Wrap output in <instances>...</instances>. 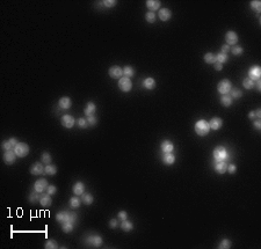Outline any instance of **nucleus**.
I'll list each match as a JSON object with an SVG mask.
<instances>
[{
  "mask_svg": "<svg viewBox=\"0 0 261 249\" xmlns=\"http://www.w3.org/2000/svg\"><path fill=\"white\" fill-rule=\"evenodd\" d=\"M97 111V105L94 104L93 102H88L86 107H85L84 113L86 116H89V115H94V113Z\"/></svg>",
  "mask_w": 261,
  "mask_h": 249,
  "instance_id": "obj_26",
  "label": "nucleus"
},
{
  "mask_svg": "<svg viewBox=\"0 0 261 249\" xmlns=\"http://www.w3.org/2000/svg\"><path fill=\"white\" fill-rule=\"evenodd\" d=\"M158 15H159L160 20L165 22V21H168L169 19L172 18V12H171L168 8H160Z\"/></svg>",
  "mask_w": 261,
  "mask_h": 249,
  "instance_id": "obj_21",
  "label": "nucleus"
},
{
  "mask_svg": "<svg viewBox=\"0 0 261 249\" xmlns=\"http://www.w3.org/2000/svg\"><path fill=\"white\" fill-rule=\"evenodd\" d=\"M13 151L15 152L16 157L25 158L28 155V153H29V146H28V144H26V143H18L16 146L14 147Z\"/></svg>",
  "mask_w": 261,
  "mask_h": 249,
  "instance_id": "obj_5",
  "label": "nucleus"
},
{
  "mask_svg": "<svg viewBox=\"0 0 261 249\" xmlns=\"http://www.w3.org/2000/svg\"><path fill=\"white\" fill-rule=\"evenodd\" d=\"M222 125H223V121H222V118L219 117H214L210 119V122H209V127H210V130H219L222 127Z\"/></svg>",
  "mask_w": 261,
  "mask_h": 249,
  "instance_id": "obj_17",
  "label": "nucleus"
},
{
  "mask_svg": "<svg viewBox=\"0 0 261 249\" xmlns=\"http://www.w3.org/2000/svg\"><path fill=\"white\" fill-rule=\"evenodd\" d=\"M230 51L233 53V56H240V55H243L244 49L241 48V47H239V45H235L233 48L231 49Z\"/></svg>",
  "mask_w": 261,
  "mask_h": 249,
  "instance_id": "obj_44",
  "label": "nucleus"
},
{
  "mask_svg": "<svg viewBox=\"0 0 261 249\" xmlns=\"http://www.w3.org/2000/svg\"><path fill=\"white\" fill-rule=\"evenodd\" d=\"M72 191H73V193H74L75 196H80V195H83L85 191V184L83 183V182H77V183H74V185H73V188H72Z\"/></svg>",
  "mask_w": 261,
  "mask_h": 249,
  "instance_id": "obj_22",
  "label": "nucleus"
},
{
  "mask_svg": "<svg viewBox=\"0 0 261 249\" xmlns=\"http://www.w3.org/2000/svg\"><path fill=\"white\" fill-rule=\"evenodd\" d=\"M123 74L124 77H127V78H133V74H135V70H133L131 66H124L123 67Z\"/></svg>",
  "mask_w": 261,
  "mask_h": 249,
  "instance_id": "obj_33",
  "label": "nucleus"
},
{
  "mask_svg": "<svg viewBox=\"0 0 261 249\" xmlns=\"http://www.w3.org/2000/svg\"><path fill=\"white\" fill-rule=\"evenodd\" d=\"M227 162H216L215 163V171L218 173V174H224L227 169Z\"/></svg>",
  "mask_w": 261,
  "mask_h": 249,
  "instance_id": "obj_25",
  "label": "nucleus"
},
{
  "mask_svg": "<svg viewBox=\"0 0 261 249\" xmlns=\"http://www.w3.org/2000/svg\"><path fill=\"white\" fill-rule=\"evenodd\" d=\"M119 88L124 93H128L131 91L133 88V82L131 80L127 77H122L121 79H119Z\"/></svg>",
  "mask_w": 261,
  "mask_h": 249,
  "instance_id": "obj_6",
  "label": "nucleus"
},
{
  "mask_svg": "<svg viewBox=\"0 0 261 249\" xmlns=\"http://www.w3.org/2000/svg\"><path fill=\"white\" fill-rule=\"evenodd\" d=\"M44 173L45 174L50 175V176H52V175H55L56 173H57V167L55 166V165L49 163V165H47V166L44 167Z\"/></svg>",
  "mask_w": 261,
  "mask_h": 249,
  "instance_id": "obj_30",
  "label": "nucleus"
},
{
  "mask_svg": "<svg viewBox=\"0 0 261 249\" xmlns=\"http://www.w3.org/2000/svg\"><path fill=\"white\" fill-rule=\"evenodd\" d=\"M121 228H122L124 232H130V231H133V225L131 221H129L128 219H127V220H123V221L121 223Z\"/></svg>",
  "mask_w": 261,
  "mask_h": 249,
  "instance_id": "obj_32",
  "label": "nucleus"
},
{
  "mask_svg": "<svg viewBox=\"0 0 261 249\" xmlns=\"http://www.w3.org/2000/svg\"><path fill=\"white\" fill-rule=\"evenodd\" d=\"M61 123H62V125L64 127H66V129H71V127H74L75 121L71 115H64V116H62Z\"/></svg>",
  "mask_w": 261,
  "mask_h": 249,
  "instance_id": "obj_13",
  "label": "nucleus"
},
{
  "mask_svg": "<svg viewBox=\"0 0 261 249\" xmlns=\"http://www.w3.org/2000/svg\"><path fill=\"white\" fill-rule=\"evenodd\" d=\"M40 196H41V193H38V192L35 191V190H33V191L30 192V195H29V202L33 203V204L40 202Z\"/></svg>",
  "mask_w": 261,
  "mask_h": 249,
  "instance_id": "obj_34",
  "label": "nucleus"
},
{
  "mask_svg": "<svg viewBox=\"0 0 261 249\" xmlns=\"http://www.w3.org/2000/svg\"><path fill=\"white\" fill-rule=\"evenodd\" d=\"M254 127H255L257 130H261V121L260 119H257V121L254 122Z\"/></svg>",
  "mask_w": 261,
  "mask_h": 249,
  "instance_id": "obj_53",
  "label": "nucleus"
},
{
  "mask_svg": "<svg viewBox=\"0 0 261 249\" xmlns=\"http://www.w3.org/2000/svg\"><path fill=\"white\" fill-rule=\"evenodd\" d=\"M101 4L103 5L105 7H107V8H111V7L116 6L117 1H116V0H103V1H101Z\"/></svg>",
  "mask_w": 261,
  "mask_h": 249,
  "instance_id": "obj_45",
  "label": "nucleus"
},
{
  "mask_svg": "<svg viewBox=\"0 0 261 249\" xmlns=\"http://www.w3.org/2000/svg\"><path fill=\"white\" fill-rule=\"evenodd\" d=\"M47 192H48L49 195H51V196H52V195H55V193L57 192V188H56L55 185H49L48 189H47Z\"/></svg>",
  "mask_w": 261,
  "mask_h": 249,
  "instance_id": "obj_50",
  "label": "nucleus"
},
{
  "mask_svg": "<svg viewBox=\"0 0 261 249\" xmlns=\"http://www.w3.org/2000/svg\"><path fill=\"white\" fill-rule=\"evenodd\" d=\"M19 141L16 140V138H9L8 140H5V141H2V149H5V151H13L14 147L16 146V144H18Z\"/></svg>",
  "mask_w": 261,
  "mask_h": 249,
  "instance_id": "obj_15",
  "label": "nucleus"
},
{
  "mask_svg": "<svg viewBox=\"0 0 261 249\" xmlns=\"http://www.w3.org/2000/svg\"><path fill=\"white\" fill-rule=\"evenodd\" d=\"M146 7L149 8V12H155V11H158L160 8V5L161 2L158 1V0H146Z\"/></svg>",
  "mask_w": 261,
  "mask_h": 249,
  "instance_id": "obj_20",
  "label": "nucleus"
},
{
  "mask_svg": "<svg viewBox=\"0 0 261 249\" xmlns=\"http://www.w3.org/2000/svg\"><path fill=\"white\" fill-rule=\"evenodd\" d=\"M230 50H231L230 45H227V44H224V45H222V48H221V52L226 53V55H227V52H229Z\"/></svg>",
  "mask_w": 261,
  "mask_h": 249,
  "instance_id": "obj_51",
  "label": "nucleus"
},
{
  "mask_svg": "<svg viewBox=\"0 0 261 249\" xmlns=\"http://www.w3.org/2000/svg\"><path fill=\"white\" fill-rule=\"evenodd\" d=\"M2 159H4V162L6 165H13L16 160V154L14 151H5Z\"/></svg>",
  "mask_w": 261,
  "mask_h": 249,
  "instance_id": "obj_12",
  "label": "nucleus"
},
{
  "mask_svg": "<svg viewBox=\"0 0 261 249\" xmlns=\"http://www.w3.org/2000/svg\"><path fill=\"white\" fill-rule=\"evenodd\" d=\"M155 19H157V15H155V12H147V13L145 14V20L149 22V23H155Z\"/></svg>",
  "mask_w": 261,
  "mask_h": 249,
  "instance_id": "obj_38",
  "label": "nucleus"
},
{
  "mask_svg": "<svg viewBox=\"0 0 261 249\" xmlns=\"http://www.w3.org/2000/svg\"><path fill=\"white\" fill-rule=\"evenodd\" d=\"M117 225H119L117 219H111L110 221H109V226H110V228H116L117 227Z\"/></svg>",
  "mask_w": 261,
  "mask_h": 249,
  "instance_id": "obj_52",
  "label": "nucleus"
},
{
  "mask_svg": "<svg viewBox=\"0 0 261 249\" xmlns=\"http://www.w3.org/2000/svg\"><path fill=\"white\" fill-rule=\"evenodd\" d=\"M243 86H244V88H246V89H251V88L254 87V81L251 80L250 78H245L243 80Z\"/></svg>",
  "mask_w": 261,
  "mask_h": 249,
  "instance_id": "obj_41",
  "label": "nucleus"
},
{
  "mask_svg": "<svg viewBox=\"0 0 261 249\" xmlns=\"http://www.w3.org/2000/svg\"><path fill=\"white\" fill-rule=\"evenodd\" d=\"M221 103L224 105V107H230L231 103H232V97H231V95H229V94H224V95H222Z\"/></svg>",
  "mask_w": 261,
  "mask_h": 249,
  "instance_id": "obj_31",
  "label": "nucleus"
},
{
  "mask_svg": "<svg viewBox=\"0 0 261 249\" xmlns=\"http://www.w3.org/2000/svg\"><path fill=\"white\" fill-rule=\"evenodd\" d=\"M227 59H229V57H227V55H226V53L219 52V53H217L216 55V61L221 63V64H225L226 61H227Z\"/></svg>",
  "mask_w": 261,
  "mask_h": 249,
  "instance_id": "obj_37",
  "label": "nucleus"
},
{
  "mask_svg": "<svg viewBox=\"0 0 261 249\" xmlns=\"http://www.w3.org/2000/svg\"><path fill=\"white\" fill-rule=\"evenodd\" d=\"M143 87L146 88V89H150V91H152V89H155V80L153 78H145L144 79V81H143Z\"/></svg>",
  "mask_w": 261,
  "mask_h": 249,
  "instance_id": "obj_24",
  "label": "nucleus"
},
{
  "mask_svg": "<svg viewBox=\"0 0 261 249\" xmlns=\"http://www.w3.org/2000/svg\"><path fill=\"white\" fill-rule=\"evenodd\" d=\"M210 131V127H209V122H207L205 119H200L195 123V132L199 136H207Z\"/></svg>",
  "mask_w": 261,
  "mask_h": 249,
  "instance_id": "obj_3",
  "label": "nucleus"
},
{
  "mask_svg": "<svg viewBox=\"0 0 261 249\" xmlns=\"http://www.w3.org/2000/svg\"><path fill=\"white\" fill-rule=\"evenodd\" d=\"M81 202L84 203L85 205H91L94 202V197L91 193H88V192H84L81 195Z\"/></svg>",
  "mask_w": 261,
  "mask_h": 249,
  "instance_id": "obj_27",
  "label": "nucleus"
},
{
  "mask_svg": "<svg viewBox=\"0 0 261 249\" xmlns=\"http://www.w3.org/2000/svg\"><path fill=\"white\" fill-rule=\"evenodd\" d=\"M86 243L88 246H91V247H95V248H99L100 246L102 245V238L100 235H97V234H95V235H88L87 238H86Z\"/></svg>",
  "mask_w": 261,
  "mask_h": 249,
  "instance_id": "obj_7",
  "label": "nucleus"
},
{
  "mask_svg": "<svg viewBox=\"0 0 261 249\" xmlns=\"http://www.w3.org/2000/svg\"><path fill=\"white\" fill-rule=\"evenodd\" d=\"M225 42L227 45H233L235 47L236 44L238 43V35H237V33L233 30H230L227 31L225 34Z\"/></svg>",
  "mask_w": 261,
  "mask_h": 249,
  "instance_id": "obj_9",
  "label": "nucleus"
},
{
  "mask_svg": "<svg viewBox=\"0 0 261 249\" xmlns=\"http://www.w3.org/2000/svg\"><path fill=\"white\" fill-rule=\"evenodd\" d=\"M49 184H48V181L44 179H40L37 180L35 183H34V190L35 191H37L38 193H43V192L48 189Z\"/></svg>",
  "mask_w": 261,
  "mask_h": 249,
  "instance_id": "obj_8",
  "label": "nucleus"
},
{
  "mask_svg": "<svg viewBox=\"0 0 261 249\" xmlns=\"http://www.w3.org/2000/svg\"><path fill=\"white\" fill-rule=\"evenodd\" d=\"M248 118H250V119H254V118H255L254 111H250V113H248Z\"/></svg>",
  "mask_w": 261,
  "mask_h": 249,
  "instance_id": "obj_57",
  "label": "nucleus"
},
{
  "mask_svg": "<svg viewBox=\"0 0 261 249\" xmlns=\"http://www.w3.org/2000/svg\"><path fill=\"white\" fill-rule=\"evenodd\" d=\"M117 218H119L121 221H123V220H127V219H128V213H127L125 211H119V214H117Z\"/></svg>",
  "mask_w": 261,
  "mask_h": 249,
  "instance_id": "obj_48",
  "label": "nucleus"
},
{
  "mask_svg": "<svg viewBox=\"0 0 261 249\" xmlns=\"http://www.w3.org/2000/svg\"><path fill=\"white\" fill-rule=\"evenodd\" d=\"M44 248H47V249H57L58 248V245H57V242L55 240H47L45 241V245H44Z\"/></svg>",
  "mask_w": 261,
  "mask_h": 249,
  "instance_id": "obj_40",
  "label": "nucleus"
},
{
  "mask_svg": "<svg viewBox=\"0 0 261 249\" xmlns=\"http://www.w3.org/2000/svg\"><path fill=\"white\" fill-rule=\"evenodd\" d=\"M214 159L215 162H229L230 153L224 146H217L214 149Z\"/></svg>",
  "mask_w": 261,
  "mask_h": 249,
  "instance_id": "obj_1",
  "label": "nucleus"
},
{
  "mask_svg": "<svg viewBox=\"0 0 261 249\" xmlns=\"http://www.w3.org/2000/svg\"><path fill=\"white\" fill-rule=\"evenodd\" d=\"M236 171H237L236 165H233V163H229V165H227V169H226V171H229L230 174H235Z\"/></svg>",
  "mask_w": 261,
  "mask_h": 249,
  "instance_id": "obj_49",
  "label": "nucleus"
},
{
  "mask_svg": "<svg viewBox=\"0 0 261 249\" xmlns=\"http://www.w3.org/2000/svg\"><path fill=\"white\" fill-rule=\"evenodd\" d=\"M40 204L43 207H48L52 204V199H51V195H49L48 192H43L40 196Z\"/></svg>",
  "mask_w": 261,
  "mask_h": 249,
  "instance_id": "obj_14",
  "label": "nucleus"
},
{
  "mask_svg": "<svg viewBox=\"0 0 261 249\" xmlns=\"http://www.w3.org/2000/svg\"><path fill=\"white\" fill-rule=\"evenodd\" d=\"M77 214L74 212H71V211H61L58 212L57 216H56V219H57L58 223L61 224H65V223H73L74 224L77 221Z\"/></svg>",
  "mask_w": 261,
  "mask_h": 249,
  "instance_id": "obj_2",
  "label": "nucleus"
},
{
  "mask_svg": "<svg viewBox=\"0 0 261 249\" xmlns=\"http://www.w3.org/2000/svg\"><path fill=\"white\" fill-rule=\"evenodd\" d=\"M74 229V224L73 223H65L62 224V231L64 233H71Z\"/></svg>",
  "mask_w": 261,
  "mask_h": 249,
  "instance_id": "obj_35",
  "label": "nucleus"
},
{
  "mask_svg": "<svg viewBox=\"0 0 261 249\" xmlns=\"http://www.w3.org/2000/svg\"><path fill=\"white\" fill-rule=\"evenodd\" d=\"M87 122H88V125H92V127H94V125H97V117L94 116V115H89V116H87Z\"/></svg>",
  "mask_w": 261,
  "mask_h": 249,
  "instance_id": "obj_47",
  "label": "nucleus"
},
{
  "mask_svg": "<svg viewBox=\"0 0 261 249\" xmlns=\"http://www.w3.org/2000/svg\"><path fill=\"white\" fill-rule=\"evenodd\" d=\"M231 89H232V83L229 79H224V80L219 81L217 85V91H218V93H221L222 95L229 94L231 92Z\"/></svg>",
  "mask_w": 261,
  "mask_h": 249,
  "instance_id": "obj_4",
  "label": "nucleus"
},
{
  "mask_svg": "<svg viewBox=\"0 0 261 249\" xmlns=\"http://www.w3.org/2000/svg\"><path fill=\"white\" fill-rule=\"evenodd\" d=\"M58 105L61 107V109H70L72 105V101L67 96H63L58 101Z\"/></svg>",
  "mask_w": 261,
  "mask_h": 249,
  "instance_id": "obj_18",
  "label": "nucleus"
},
{
  "mask_svg": "<svg viewBox=\"0 0 261 249\" xmlns=\"http://www.w3.org/2000/svg\"><path fill=\"white\" fill-rule=\"evenodd\" d=\"M261 77V69L260 66H253V67H251L250 69V71H248V78L251 79V80H253V81H257V80H259Z\"/></svg>",
  "mask_w": 261,
  "mask_h": 249,
  "instance_id": "obj_11",
  "label": "nucleus"
},
{
  "mask_svg": "<svg viewBox=\"0 0 261 249\" xmlns=\"http://www.w3.org/2000/svg\"><path fill=\"white\" fill-rule=\"evenodd\" d=\"M108 74L113 79H121L122 74H123V69L119 66H111L108 70Z\"/></svg>",
  "mask_w": 261,
  "mask_h": 249,
  "instance_id": "obj_10",
  "label": "nucleus"
},
{
  "mask_svg": "<svg viewBox=\"0 0 261 249\" xmlns=\"http://www.w3.org/2000/svg\"><path fill=\"white\" fill-rule=\"evenodd\" d=\"M160 149L163 151V153H172L173 149H174V145L171 140L166 139L160 144Z\"/></svg>",
  "mask_w": 261,
  "mask_h": 249,
  "instance_id": "obj_16",
  "label": "nucleus"
},
{
  "mask_svg": "<svg viewBox=\"0 0 261 249\" xmlns=\"http://www.w3.org/2000/svg\"><path fill=\"white\" fill-rule=\"evenodd\" d=\"M81 204V198H79L78 196H73L70 198V207L72 209H78Z\"/></svg>",
  "mask_w": 261,
  "mask_h": 249,
  "instance_id": "obj_28",
  "label": "nucleus"
},
{
  "mask_svg": "<svg viewBox=\"0 0 261 249\" xmlns=\"http://www.w3.org/2000/svg\"><path fill=\"white\" fill-rule=\"evenodd\" d=\"M30 173L33 175H41L44 173V167L42 165V162H35L30 167Z\"/></svg>",
  "mask_w": 261,
  "mask_h": 249,
  "instance_id": "obj_19",
  "label": "nucleus"
},
{
  "mask_svg": "<svg viewBox=\"0 0 261 249\" xmlns=\"http://www.w3.org/2000/svg\"><path fill=\"white\" fill-rule=\"evenodd\" d=\"M203 59L207 64H210V65H211V64H215V63H216V55H214L213 52H208L204 55Z\"/></svg>",
  "mask_w": 261,
  "mask_h": 249,
  "instance_id": "obj_29",
  "label": "nucleus"
},
{
  "mask_svg": "<svg viewBox=\"0 0 261 249\" xmlns=\"http://www.w3.org/2000/svg\"><path fill=\"white\" fill-rule=\"evenodd\" d=\"M163 162L166 166H172L175 162V155L173 153H164L163 154Z\"/></svg>",
  "mask_w": 261,
  "mask_h": 249,
  "instance_id": "obj_23",
  "label": "nucleus"
},
{
  "mask_svg": "<svg viewBox=\"0 0 261 249\" xmlns=\"http://www.w3.org/2000/svg\"><path fill=\"white\" fill-rule=\"evenodd\" d=\"M254 86L257 87L258 92H261V81H260V79H259V80H257V82L254 83Z\"/></svg>",
  "mask_w": 261,
  "mask_h": 249,
  "instance_id": "obj_55",
  "label": "nucleus"
},
{
  "mask_svg": "<svg viewBox=\"0 0 261 249\" xmlns=\"http://www.w3.org/2000/svg\"><path fill=\"white\" fill-rule=\"evenodd\" d=\"M251 8L254 9L257 13H260L261 12V1H259V0H253V1H251Z\"/></svg>",
  "mask_w": 261,
  "mask_h": 249,
  "instance_id": "obj_39",
  "label": "nucleus"
},
{
  "mask_svg": "<svg viewBox=\"0 0 261 249\" xmlns=\"http://www.w3.org/2000/svg\"><path fill=\"white\" fill-rule=\"evenodd\" d=\"M51 155L48 153V152H43L42 153V157H41V162H43V163H45V165H49L50 162H51Z\"/></svg>",
  "mask_w": 261,
  "mask_h": 249,
  "instance_id": "obj_42",
  "label": "nucleus"
},
{
  "mask_svg": "<svg viewBox=\"0 0 261 249\" xmlns=\"http://www.w3.org/2000/svg\"><path fill=\"white\" fill-rule=\"evenodd\" d=\"M254 114H255V117H257L258 119H260L261 118V109H257V111H254Z\"/></svg>",
  "mask_w": 261,
  "mask_h": 249,
  "instance_id": "obj_56",
  "label": "nucleus"
},
{
  "mask_svg": "<svg viewBox=\"0 0 261 249\" xmlns=\"http://www.w3.org/2000/svg\"><path fill=\"white\" fill-rule=\"evenodd\" d=\"M230 93H231V97H232V99H240V97L243 96L241 91H239L238 88H232Z\"/></svg>",
  "mask_w": 261,
  "mask_h": 249,
  "instance_id": "obj_43",
  "label": "nucleus"
},
{
  "mask_svg": "<svg viewBox=\"0 0 261 249\" xmlns=\"http://www.w3.org/2000/svg\"><path fill=\"white\" fill-rule=\"evenodd\" d=\"M214 65H215V69H216L217 71H221L222 69H223V64H221V63H218V61H216V63H215Z\"/></svg>",
  "mask_w": 261,
  "mask_h": 249,
  "instance_id": "obj_54",
  "label": "nucleus"
},
{
  "mask_svg": "<svg viewBox=\"0 0 261 249\" xmlns=\"http://www.w3.org/2000/svg\"><path fill=\"white\" fill-rule=\"evenodd\" d=\"M231 246H232V243H231V241L229 240V239H223V240L219 242L218 248L219 249H230Z\"/></svg>",
  "mask_w": 261,
  "mask_h": 249,
  "instance_id": "obj_36",
  "label": "nucleus"
},
{
  "mask_svg": "<svg viewBox=\"0 0 261 249\" xmlns=\"http://www.w3.org/2000/svg\"><path fill=\"white\" fill-rule=\"evenodd\" d=\"M78 125H79L80 129H86V127H88V122H87L86 118L80 117L79 119H78Z\"/></svg>",
  "mask_w": 261,
  "mask_h": 249,
  "instance_id": "obj_46",
  "label": "nucleus"
}]
</instances>
